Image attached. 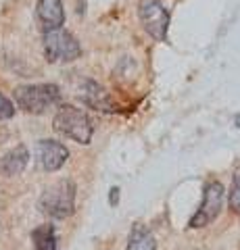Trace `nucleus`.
Instances as JSON below:
<instances>
[{"label": "nucleus", "mask_w": 240, "mask_h": 250, "mask_svg": "<svg viewBox=\"0 0 240 250\" xmlns=\"http://www.w3.org/2000/svg\"><path fill=\"white\" fill-rule=\"evenodd\" d=\"M138 19L153 40L167 42L169 13L159 0H140L138 2Z\"/></svg>", "instance_id": "5"}, {"label": "nucleus", "mask_w": 240, "mask_h": 250, "mask_svg": "<svg viewBox=\"0 0 240 250\" xmlns=\"http://www.w3.org/2000/svg\"><path fill=\"white\" fill-rule=\"evenodd\" d=\"M126 250H157V240L144 223H134Z\"/></svg>", "instance_id": "10"}, {"label": "nucleus", "mask_w": 240, "mask_h": 250, "mask_svg": "<svg viewBox=\"0 0 240 250\" xmlns=\"http://www.w3.org/2000/svg\"><path fill=\"white\" fill-rule=\"evenodd\" d=\"M15 103L19 104L21 111L42 115L48 108L61 103V90L55 83H32V85H19L15 90Z\"/></svg>", "instance_id": "2"}, {"label": "nucleus", "mask_w": 240, "mask_h": 250, "mask_svg": "<svg viewBox=\"0 0 240 250\" xmlns=\"http://www.w3.org/2000/svg\"><path fill=\"white\" fill-rule=\"evenodd\" d=\"M109 202H111V207H117L119 205V188H111Z\"/></svg>", "instance_id": "15"}, {"label": "nucleus", "mask_w": 240, "mask_h": 250, "mask_svg": "<svg viewBox=\"0 0 240 250\" xmlns=\"http://www.w3.org/2000/svg\"><path fill=\"white\" fill-rule=\"evenodd\" d=\"M69 150L65 144L57 142V140H40L36 146V161L40 169L44 171H59L67 163Z\"/></svg>", "instance_id": "7"}, {"label": "nucleus", "mask_w": 240, "mask_h": 250, "mask_svg": "<svg viewBox=\"0 0 240 250\" xmlns=\"http://www.w3.org/2000/svg\"><path fill=\"white\" fill-rule=\"evenodd\" d=\"M82 98L84 103L90 104L92 108H96V111H113V106L109 103V94H107L105 88H100L96 82H86Z\"/></svg>", "instance_id": "11"}, {"label": "nucleus", "mask_w": 240, "mask_h": 250, "mask_svg": "<svg viewBox=\"0 0 240 250\" xmlns=\"http://www.w3.org/2000/svg\"><path fill=\"white\" fill-rule=\"evenodd\" d=\"M29 161V152L25 146H15L13 150L0 156V175L4 177H15L19 175L23 169L27 167Z\"/></svg>", "instance_id": "9"}, {"label": "nucleus", "mask_w": 240, "mask_h": 250, "mask_svg": "<svg viewBox=\"0 0 240 250\" xmlns=\"http://www.w3.org/2000/svg\"><path fill=\"white\" fill-rule=\"evenodd\" d=\"M38 207L44 215L52 219H67L75 210V186L71 179H61L50 184L42 192Z\"/></svg>", "instance_id": "3"}, {"label": "nucleus", "mask_w": 240, "mask_h": 250, "mask_svg": "<svg viewBox=\"0 0 240 250\" xmlns=\"http://www.w3.org/2000/svg\"><path fill=\"white\" fill-rule=\"evenodd\" d=\"M230 208L234 213H240V167L236 169L234 177H232V188H230Z\"/></svg>", "instance_id": "13"}, {"label": "nucleus", "mask_w": 240, "mask_h": 250, "mask_svg": "<svg viewBox=\"0 0 240 250\" xmlns=\"http://www.w3.org/2000/svg\"><path fill=\"white\" fill-rule=\"evenodd\" d=\"M82 46L77 38L63 27L44 31V57L48 62H71L80 59Z\"/></svg>", "instance_id": "4"}, {"label": "nucleus", "mask_w": 240, "mask_h": 250, "mask_svg": "<svg viewBox=\"0 0 240 250\" xmlns=\"http://www.w3.org/2000/svg\"><path fill=\"white\" fill-rule=\"evenodd\" d=\"M52 127L59 131L61 136L71 138L80 144H90L92 134H94V125L92 119L73 104H61L59 111L52 119Z\"/></svg>", "instance_id": "1"}, {"label": "nucleus", "mask_w": 240, "mask_h": 250, "mask_svg": "<svg viewBox=\"0 0 240 250\" xmlns=\"http://www.w3.org/2000/svg\"><path fill=\"white\" fill-rule=\"evenodd\" d=\"M32 240H34L36 250H57V231H55V225L44 223V225H40V228H36L34 233H32Z\"/></svg>", "instance_id": "12"}, {"label": "nucleus", "mask_w": 240, "mask_h": 250, "mask_svg": "<svg viewBox=\"0 0 240 250\" xmlns=\"http://www.w3.org/2000/svg\"><path fill=\"white\" fill-rule=\"evenodd\" d=\"M223 186L219 182H209L203 190V200H200V207L195 215H192L188 228L190 229H200L205 225L213 223L218 215L221 213V207H223Z\"/></svg>", "instance_id": "6"}, {"label": "nucleus", "mask_w": 240, "mask_h": 250, "mask_svg": "<svg viewBox=\"0 0 240 250\" xmlns=\"http://www.w3.org/2000/svg\"><path fill=\"white\" fill-rule=\"evenodd\" d=\"M15 115V106L4 94H0V119H11Z\"/></svg>", "instance_id": "14"}, {"label": "nucleus", "mask_w": 240, "mask_h": 250, "mask_svg": "<svg viewBox=\"0 0 240 250\" xmlns=\"http://www.w3.org/2000/svg\"><path fill=\"white\" fill-rule=\"evenodd\" d=\"M36 15L44 31L59 29L65 23V11H63V2L61 0H38Z\"/></svg>", "instance_id": "8"}]
</instances>
